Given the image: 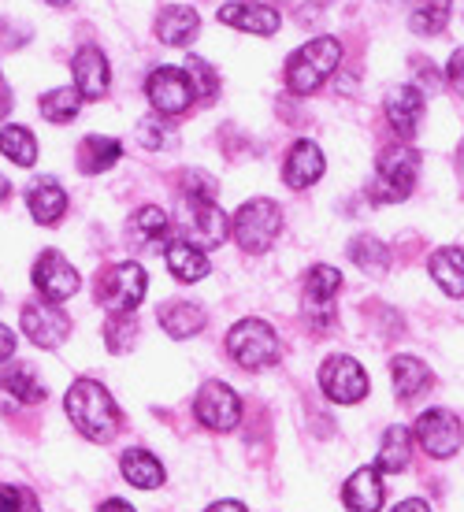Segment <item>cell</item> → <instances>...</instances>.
<instances>
[{
	"instance_id": "cell-35",
	"label": "cell",
	"mask_w": 464,
	"mask_h": 512,
	"mask_svg": "<svg viewBox=\"0 0 464 512\" xmlns=\"http://www.w3.org/2000/svg\"><path fill=\"white\" fill-rule=\"evenodd\" d=\"M186 78H190V86L201 101H216V93H220V82H216V71L205 64V60H197L190 56V64H186Z\"/></svg>"
},
{
	"instance_id": "cell-12",
	"label": "cell",
	"mask_w": 464,
	"mask_h": 512,
	"mask_svg": "<svg viewBox=\"0 0 464 512\" xmlns=\"http://www.w3.org/2000/svg\"><path fill=\"white\" fill-rule=\"evenodd\" d=\"M34 286H38V294L45 297V301L60 305V301H67L71 294H78L82 279H78V271L67 264L64 256L56 253V249H49V253H41L38 264H34Z\"/></svg>"
},
{
	"instance_id": "cell-13",
	"label": "cell",
	"mask_w": 464,
	"mask_h": 512,
	"mask_svg": "<svg viewBox=\"0 0 464 512\" xmlns=\"http://www.w3.org/2000/svg\"><path fill=\"white\" fill-rule=\"evenodd\" d=\"M19 320H23L26 338L41 349H56L67 338V331H71V320H67L64 308L45 305V301H30Z\"/></svg>"
},
{
	"instance_id": "cell-28",
	"label": "cell",
	"mask_w": 464,
	"mask_h": 512,
	"mask_svg": "<svg viewBox=\"0 0 464 512\" xmlns=\"http://www.w3.org/2000/svg\"><path fill=\"white\" fill-rule=\"evenodd\" d=\"M431 275L450 297H464V249H439L431 256Z\"/></svg>"
},
{
	"instance_id": "cell-21",
	"label": "cell",
	"mask_w": 464,
	"mask_h": 512,
	"mask_svg": "<svg viewBox=\"0 0 464 512\" xmlns=\"http://www.w3.org/2000/svg\"><path fill=\"white\" fill-rule=\"evenodd\" d=\"M160 327L171 338H194L205 327V308L197 301H168V305H160Z\"/></svg>"
},
{
	"instance_id": "cell-31",
	"label": "cell",
	"mask_w": 464,
	"mask_h": 512,
	"mask_svg": "<svg viewBox=\"0 0 464 512\" xmlns=\"http://www.w3.org/2000/svg\"><path fill=\"white\" fill-rule=\"evenodd\" d=\"M0 153L8 156L12 164L30 167L34 160H38V141H34V134H30L26 127L8 123V127L0 130Z\"/></svg>"
},
{
	"instance_id": "cell-41",
	"label": "cell",
	"mask_w": 464,
	"mask_h": 512,
	"mask_svg": "<svg viewBox=\"0 0 464 512\" xmlns=\"http://www.w3.org/2000/svg\"><path fill=\"white\" fill-rule=\"evenodd\" d=\"M394 512H431L427 509V501H420V498H409V501H401L398 509Z\"/></svg>"
},
{
	"instance_id": "cell-18",
	"label": "cell",
	"mask_w": 464,
	"mask_h": 512,
	"mask_svg": "<svg viewBox=\"0 0 464 512\" xmlns=\"http://www.w3.org/2000/svg\"><path fill=\"white\" fill-rule=\"evenodd\" d=\"M383 479H379V468H361V472L349 475V483L342 487V501H346L349 512H379L383 509Z\"/></svg>"
},
{
	"instance_id": "cell-1",
	"label": "cell",
	"mask_w": 464,
	"mask_h": 512,
	"mask_svg": "<svg viewBox=\"0 0 464 512\" xmlns=\"http://www.w3.org/2000/svg\"><path fill=\"white\" fill-rule=\"evenodd\" d=\"M67 416H71V423H75L86 438H93V442L116 438L119 423H123L112 394H108L101 383H93V379H78V383L67 390Z\"/></svg>"
},
{
	"instance_id": "cell-29",
	"label": "cell",
	"mask_w": 464,
	"mask_h": 512,
	"mask_svg": "<svg viewBox=\"0 0 464 512\" xmlns=\"http://www.w3.org/2000/svg\"><path fill=\"white\" fill-rule=\"evenodd\" d=\"M450 23V0H413V12H409V26L416 34H442Z\"/></svg>"
},
{
	"instance_id": "cell-17",
	"label": "cell",
	"mask_w": 464,
	"mask_h": 512,
	"mask_svg": "<svg viewBox=\"0 0 464 512\" xmlns=\"http://www.w3.org/2000/svg\"><path fill=\"white\" fill-rule=\"evenodd\" d=\"M387 119L401 138H413L420 119H424V93L416 86H394L387 93Z\"/></svg>"
},
{
	"instance_id": "cell-27",
	"label": "cell",
	"mask_w": 464,
	"mask_h": 512,
	"mask_svg": "<svg viewBox=\"0 0 464 512\" xmlns=\"http://www.w3.org/2000/svg\"><path fill=\"white\" fill-rule=\"evenodd\" d=\"M0 390L4 394H12L15 401H23V405H38V401H45V386H41V379L26 364H8L4 372H0Z\"/></svg>"
},
{
	"instance_id": "cell-11",
	"label": "cell",
	"mask_w": 464,
	"mask_h": 512,
	"mask_svg": "<svg viewBox=\"0 0 464 512\" xmlns=\"http://www.w3.org/2000/svg\"><path fill=\"white\" fill-rule=\"evenodd\" d=\"M320 386L331 401L353 405V401H361V397L368 394V375H364V368L353 357H331V360H323Z\"/></svg>"
},
{
	"instance_id": "cell-44",
	"label": "cell",
	"mask_w": 464,
	"mask_h": 512,
	"mask_svg": "<svg viewBox=\"0 0 464 512\" xmlns=\"http://www.w3.org/2000/svg\"><path fill=\"white\" fill-rule=\"evenodd\" d=\"M8 193H12V182L0 175V201H8Z\"/></svg>"
},
{
	"instance_id": "cell-37",
	"label": "cell",
	"mask_w": 464,
	"mask_h": 512,
	"mask_svg": "<svg viewBox=\"0 0 464 512\" xmlns=\"http://www.w3.org/2000/svg\"><path fill=\"white\" fill-rule=\"evenodd\" d=\"M182 201H216V182L205 171H182Z\"/></svg>"
},
{
	"instance_id": "cell-6",
	"label": "cell",
	"mask_w": 464,
	"mask_h": 512,
	"mask_svg": "<svg viewBox=\"0 0 464 512\" xmlns=\"http://www.w3.org/2000/svg\"><path fill=\"white\" fill-rule=\"evenodd\" d=\"M145 290H149V275H145L142 264H116V268H108V275L101 279V305H108L112 312H134V308L142 305Z\"/></svg>"
},
{
	"instance_id": "cell-8",
	"label": "cell",
	"mask_w": 464,
	"mask_h": 512,
	"mask_svg": "<svg viewBox=\"0 0 464 512\" xmlns=\"http://www.w3.org/2000/svg\"><path fill=\"white\" fill-rule=\"evenodd\" d=\"M182 231L194 245L216 249L231 238V219L216 208V201H182Z\"/></svg>"
},
{
	"instance_id": "cell-33",
	"label": "cell",
	"mask_w": 464,
	"mask_h": 512,
	"mask_svg": "<svg viewBox=\"0 0 464 512\" xmlns=\"http://www.w3.org/2000/svg\"><path fill=\"white\" fill-rule=\"evenodd\" d=\"M168 216H164V212H160V208L156 205H149V208H138V212H134V216H130V234H134V238H138V242H164V238H168Z\"/></svg>"
},
{
	"instance_id": "cell-24",
	"label": "cell",
	"mask_w": 464,
	"mask_h": 512,
	"mask_svg": "<svg viewBox=\"0 0 464 512\" xmlns=\"http://www.w3.org/2000/svg\"><path fill=\"white\" fill-rule=\"evenodd\" d=\"M164 260L179 282H201L208 275V256L194 242H168Z\"/></svg>"
},
{
	"instance_id": "cell-23",
	"label": "cell",
	"mask_w": 464,
	"mask_h": 512,
	"mask_svg": "<svg viewBox=\"0 0 464 512\" xmlns=\"http://www.w3.org/2000/svg\"><path fill=\"white\" fill-rule=\"evenodd\" d=\"M390 375H394V390H398L401 401L420 397L427 386L435 383L431 368H427L424 360H416V357H394V364H390Z\"/></svg>"
},
{
	"instance_id": "cell-10",
	"label": "cell",
	"mask_w": 464,
	"mask_h": 512,
	"mask_svg": "<svg viewBox=\"0 0 464 512\" xmlns=\"http://www.w3.org/2000/svg\"><path fill=\"white\" fill-rule=\"evenodd\" d=\"M416 438H420V446H424L427 457H435V461H446L453 457L457 449H461V423L457 416L446 409H427L420 420H416Z\"/></svg>"
},
{
	"instance_id": "cell-4",
	"label": "cell",
	"mask_w": 464,
	"mask_h": 512,
	"mask_svg": "<svg viewBox=\"0 0 464 512\" xmlns=\"http://www.w3.org/2000/svg\"><path fill=\"white\" fill-rule=\"evenodd\" d=\"M283 231V212L275 201L268 197H257V201H245L231 219V234L234 242L242 245L245 253H264Z\"/></svg>"
},
{
	"instance_id": "cell-2",
	"label": "cell",
	"mask_w": 464,
	"mask_h": 512,
	"mask_svg": "<svg viewBox=\"0 0 464 512\" xmlns=\"http://www.w3.org/2000/svg\"><path fill=\"white\" fill-rule=\"evenodd\" d=\"M342 60V45L335 38H312L309 45L290 56L286 64V86L297 93V97H309L323 86V78L331 75Z\"/></svg>"
},
{
	"instance_id": "cell-7",
	"label": "cell",
	"mask_w": 464,
	"mask_h": 512,
	"mask_svg": "<svg viewBox=\"0 0 464 512\" xmlns=\"http://www.w3.org/2000/svg\"><path fill=\"white\" fill-rule=\"evenodd\" d=\"M145 93H149V104L160 116H182L197 97L186 71H179V67H156L145 82Z\"/></svg>"
},
{
	"instance_id": "cell-36",
	"label": "cell",
	"mask_w": 464,
	"mask_h": 512,
	"mask_svg": "<svg viewBox=\"0 0 464 512\" xmlns=\"http://www.w3.org/2000/svg\"><path fill=\"white\" fill-rule=\"evenodd\" d=\"M138 334V323H134V316L130 312H119L116 320L108 323V346L116 349V353H127V349H134V338Z\"/></svg>"
},
{
	"instance_id": "cell-30",
	"label": "cell",
	"mask_w": 464,
	"mask_h": 512,
	"mask_svg": "<svg viewBox=\"0 0 464 512\" xmlns=\"http://www.w3.org/2000/svg\"><path fill=\"white\" fill-rule=\"evenodd\" d=\"M349 260H353L364 275H387V268H390L387 245L379 242V238H368V234L349 242Z\"/></svg>"
},
{
	"instance_id": "cell-38",
	"label": "cell",
	"mask_w": 464,
	"mask_h": 512,
	"mask_svg": "<svg viewBox=\"0 0 464 512\" xmlns=\"http://www.w3.org/2000/svg\"><path fill=\"white\" fill-rule=\"evenodd\" d=\"M0 512H41L38 498L23 487H0Z\"/></svg>"
},
{
	"instance_id": "cell-15",
	"label": "cell",
	"mask_w": 464,
	"mask_h": 512,
	"mask_svg": "<svg viewBox=\"0 0 464 512\" xmlns=\"http://www.w3.org/2000/svg\"><path fill=\"white\" fill-rule=\"evenodd\" d=\"M71 71H75V90L82 93V97H90V101L104 97V93H108V86H112V71H108V60H104V52L97 49V45H86V49H78Z\"/></svg>"
},
{
	"instance_id": "cell-32",
	"label": "cell",
	"mask_w": 464,
	"mask_h": 512,
	"mask_svg": "<svg viewBox=\"0 0 464 512\" xmlns=\"http://www.w3.org/2000/svg\"><path fill=\"white\" fill-rule=\"evenodd\" d=\"M78 108H82V93L67 90V86L49 90L41 97V116L49 119V123H71L78 116Z\"/></svg>"
},
{
	"instance_id": "cell-45",
	"label": "cell",
	"mask_w": 464,
	"mask_h": 512,
	"mask_svg": "<svg viewBox=\"0 0 464 512\" xmlns=\"http://www.w3.org/2000/svg\"><path fill=\"white\" fill-rule=\"evenodd\" d=\"M457 167H461V175H464V145H461V156H457Z\"/></svg>"
},
{
	"instance_id": "cell-20",
	"label": "cell",
	"mask_w": 464,
	"mask_h": 512,
	"mask_svg": "<svg viewBox=\"0 0 464 512\" xmlns=\"http://www.w3.org/2000/svg\"><path fill=\"white\" fill-rule=\"evenodd\" d=\"M26 205H30V216L38 219V223H60L67 212V193L60 190V182L56 179H38L30 190H26Z\"/></svg>"
},
{
	"instance_id": "cell-34",
	"label": "cell",
	"mask_w": 464,
	"mask_h": 512,
	"mask_svg": "<svg viewBox=\"0 0 464 512\" xmlns=\"http://www.w3.org/2000/svg\"><path fill=\"white\" fill-rule=\"evenodd\" d=\"M342 290V275L327 264H316V268L305 275V301H331V297Z\"/></svg>"
},
{
	"instance_id": "cell-46",
	"label": "cell",
	"mask_w": 464,
	"mask_h": 512,
	"mask_svg": "<svg viewBox=\"0 0 464 512\" xmlns=\"http://www.w3.org/2000/svg\"><path fill=\"white\" fill-rule=\"evenodd\" d=\"M49 4H56V8H64V4H71V0H49Z\"/></svg>"
},
{
	"instance_id": "cell-26",
	"label": "cell",
	"mask_w": 464,
	"mask_h": 512,
	"mask_svg": "<svg viewBox=\"0 0 464 512\" xmlns=\"http://www.w3.org/2000/svg\"><path fill=\"white\" fill-rule=\"evenodd\" d=\"M413 461V431L409 427H387V435H383V449H379V468L383 472H405Z\"/></svg>"
},
{
	"instance_id": "cell-3",
	"label": "cell",
	"mask_w": 464,
	"mask_h": 512,
	"mask_svg": "<svg viewBox=\"0 0 464 512\" xmlns=\"http://www.w3.org/2000/svg\"><path fill=\"white\" fill-rule=\"evenodd\" d=\"M416 175H420V153L405 149V145H394V149H387V153L375 160V179L368 193H372L375 205L405 201L416 186Z\"/></svg>"
},
{
	"instance_id": "cell-9",
	"label": "cell",
	"mask_w": 464,
	"mask_h": 512,
	"mask_svg": "<svg viewBox=\"0 0 464 512\" xmlns=\"http://www.w3.org/2000/svg\"><path fill=\"white\" fill-rule=\"evenodd\" d=\"M194 412L208 431H231V427H238V420H242V401H238V394H234L227 383L212 379V383L201 386V394H197V401H194Z\"/></svg>"
},
{
	"instance_id": "cell-22",
	"label": "cell",
	"mask_w": 464,
	"mask_h": 512,
	"mask_svg": "<svg viewBox=\"0 0 464 512\" xmlns=\"http://www.w3.org/2000/svg\"><path fill=\"white\" fill-rule=\"evenodd\" d=\"M119 472L127 479L130 487L138 490H156L164 483V468L156 461L153 453H145V449H127L123 453V461H119Z\"/></svg>"
},
{
	"instance_id": "cell-5",
	"label": "cell",
	"mask_w": 464,
	"mask_h": 512,
	"mask_svg": "<svg viewBox=\"0 0 464 512\" xmlns=\"http://www.w3.org/2000/svg\"><path fill=\"white\" fill-rule=\"evenodd\" d=\"M227 349H231V357L249 368V372H257V368H268L279 360V338L271 331L264 320H242L231 327V338H227Z\"/></svg>"
},
{
	"instance_id": "cell-40",
	"label": "cell",
	"mask_w": 464,
	"mask_h": 512,
	"mask_svg": "<svg viewBox=\"0 0 464 512\" xmlns=\"http://www.w3.org/2000/svg\"><path fill=\"white\" fill-rule=\"evenodd\" d=\"M12 353H15V334L0 323V360H8Z\"/></svg>"
},
{
	"instance_id": "cell-14",
	"label": "cell",
	"mask_w": 464,
	"mask_h": 512,
	"mask_svg": "<svg viewBox=\"0 0 464 512\" xmlns=\"http://www.w3.org/2000/svg\"><path fill=\"white\" fill-rule=\"evenodd\" d=\"M220 23L234 26V30H245V34H264L271 38L279 30V12L268 8V4H257V0H231L220 8Z\"/></svg>"
},
{
	"instance_id": "cell-42",
	"label": "cell",
	"mask_w": 464,
	"mask_h": 512,
	"mask_svg": "<svg viewBox=\"0 0 464 512\" xmlns=\"http://www.w3.org/2000/svg\"><path fill=\"white\" fill-rule=\"evenodd\" d=\"M208 512H245V505L242 501H216Z\"/></svg>"
},
{
	"instance_id": "cell-39",
	"label": "cell",
	"mask_w": 464,
	"mask_h": 512,
	"mask_svg": "<svg viewBox=\"0 0 464 512\" xmlns=\"http://www.w3.org/2000/svg\"><path fill=\"white\" fill-rule=\"evenodd\" d=\"M446 78L457 93H464V49H457L450 56V67H446Z\"/></svg>"
},
{
	"instance_id": "cell-19",
	"label": "cell",
	"mask_w": 464,
	"mask_h": 512,
	"mask_svg": "<svg viewBox=\"0 0 464 512\" xmlns=\"http://www.w3.org/2000/svg\"><path fill=\"white\" fill-rule=\"evenodd\" d=\"M197 30H201V15L194 8H186V4H171L164 12L156 15V38L164 41V45H190L197 38Z\"/></svg>"
},
{
	"instance_id": "cell-16",
	"label": "cell",
	"mask_w": 464,
	"mask_h": 512,
	"mask_svg": "<svg viewBox=\"0 0 464 512\" xmlns=\"http://www.w3.org/2000/svg\"><path fill=\"white\" fill-rule=\"evenodd\" d=\"M323 153L316 141H294V149L283 164V179L290 190H309L312 182L323 175Z\"/></svg>"
},
{
	"instance_id": "cell-25",
	"label": "cell",
	"mask_w": 464,
	"mask_h": 512,
	"mask_svg": "<svg viewBox=\"0 0 464 512\" xmlns=\"http://www.w3.org/2000/svg\"><path fill=\"white\" fill-rule=\"evenodd\" d=\"M123 156V145L116 138H101V134H90V138L78 145V171L86 175H101L108 167H116V160Z\"/></svg>"
},
{
	"instance_id": "cell-43",
	"label": "cell",
	"mask_w": 464,
	"mask_h": 512,
	"mask_svg": "<svg viewBox=\"0 0 464 512\" xmlns=\"http://www.w3.org/2000/svg\"><path fill=\"white\" fill-rule=\"evenodd\" d=\"M101 512H134V509H130L127 501H104Z\"/></svg>"
}]
</instances>
